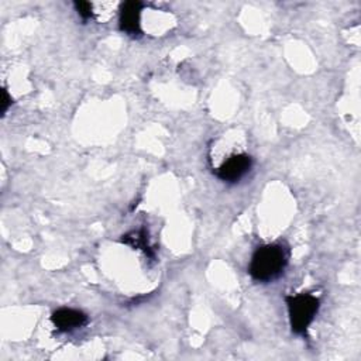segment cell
I'll list each match as a JSON object with an SVG mask.
<instances>
[{
	"label": "cell",
	"instance_id": "1",
	"mask_svg": "<svg viewBox=\"0 0 361 361\" xmlns=\"http://www.w3.org/2000/svg\"><path fill=\"white\" fill-rule=\"evenodd\" d=\"M288 250L279 243L261 245L251 257L248 274L254 281L271 282L283 272L288 265Z\"/></svg>",
	"mask_w": 361,
	"mask_h": 361
},
{
	"label": "cell",
	"instance_id": "2",
	"mask_svg": "<svg viewBox=\"0 0 361 361\" xmlns=\"http://www.w3.org/2000/svg\"><path fill=\"white\" fill-rule=\"evenodd\" d=\"M285 303L288 307V316H289V324L292 333L298 336H303L312 322L314 320L319 307L320 300L312 293H295V295H286Z\"/></svg>",
	"mask_w": 361,
	"mask_h": 361
},
{
	"label": "cell",
	"instance_id": "3",
	"mask_svg": "<svg viewBox=\"0 0 361 361\" xmlns=\"http://www.w3.org/2000/svg\"><path fill=\"white\" fill-rule=\"evenodd\" d=\"M252 166V158L248 154H234L228 157L216 171L219 179L227 183H235L244 178Z\"/></svg>",
	"mask_w": 361,
	"mask_h": 361
},
{
	"label": "cell",
	"instance_id": "4",
	"mask_svg": "<svg viewBox=\"0 0 361 361\" xmlns=\"http://www.w3.org/2000/svg\"><path fill=\"white\" fill-rule=\"evenodd\" d=\"M141 10L142 3L141 1H124L120 8V30L131 37H140L141 35Z\"/></svg>",
	"mask_w": 361,
	"mask_h": 361
},
{
	"label": "cell",
	"instance_id": "5",
	"mask_svg": "<svg viewBox=\"0 0 361 361\" xmlns=\"http://www.w3.org/2000/svg\"><path fill=\"white\" fill-rule=\"evenodd\" d=\"M87 314L72 307H61L51 316V322L59 331H72L87 323Z\"/></svg>",
	"mask_w": 361,
	"mask_h": 361
},
{
	"label": "cell",
	"instance_id": "6",
	"mask_svg": "<svg viewBox=\"0 0 361 361\" xmlns=\"http://www.w3.org/2000/svg\"><path fill=\"white\" fill-rule=\"evenodd\" d=\"M121 241L128 244V245H131L133 248L142 250L149 258H154V248H151L149 244H148V235H147L145 230L141 228V230L130 231V233L123 235Z\"/></svg>",
	"mask_w": 361,
	"mask_h": 361
},
{
	"label": "cell",
	"instance_id": "7",
	"mask_svg": "<svg viewBox=\"0 0 361 361\" xmlns=\"http://www.w3.org/2000/svg\"><path fill=\"white\" fill-rule=\"evenodd\" d=\"M78 14L83 18V20H87L93 16V11H92V4L89 1H75L73 3Z\"/></svg>",
	"mask_w": 361,
	"mask_h": 361
},
{
	"label": "cell",
	"instance_id": "8",
	"mask_svg": "<svg viewBox=\"0 0 361 361\" xmlns=\"http://www.w3.org/2000/svg\"><path fill=\"white\" fill-rule=\"evenodd\" d=\"M13 99L10 97V94L7 93L6 89H3V99H1V114H6L7 109L11 106Z\"/></svg>",
	"mask_w": 361,
	"mask_h": 361
}]
</instances>
